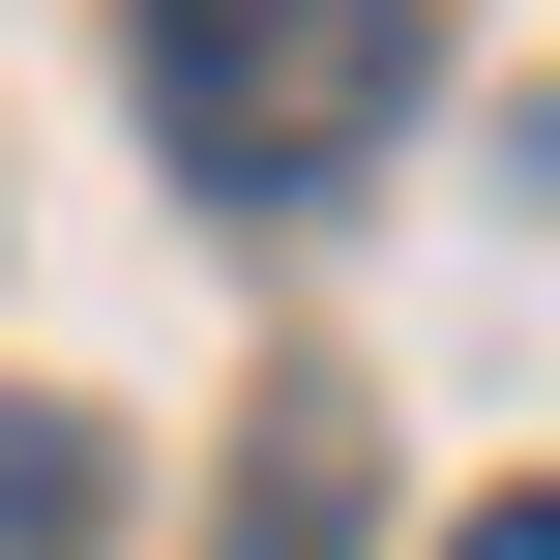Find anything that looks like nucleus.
<instances>
[{
	"instance_id": "nucleus-1",
	"label": "nucleus",
	"mask_w": 560,
	"mask_h": 560,
	"mask_svg": "<svg viewBox=\"0 0 560 560\" xmlns=\"http://www.w3.org/2000/svg\"><path fill=\"white\" fill-rule=\"evenodd\" d=\"M118 59H148V148H177L207 207H325V177L413 118V0H148Z\"/></svg>"
},
{
	"instance_id": "nucleus-3",
	"label": "nucleus",
	"mask_w": 560,
	"mask_h": 560,
	"mask_svg": "<svg viewBox=\"0 0 560 560\" xmlns=\"http://www.w3.org/2000/svg\"><path fill=\"white\" fill-rule=\"evenodd\" d=\"M443 560H560V502H472V532H443Z\"/></svg>"
},
{
	"instance_id": "nucleus-2",
	"label": "nucleus",
	"mask_w": 560,
	"mask_h": 560,
	"mask_svg": "<svg viewBox=\"0 0 560 560\" xmlns=\"http://www.w3.org/2000/svg\"><path fill=\"white\" fill-rule=\"evenodd\" d=\"M89 502H118L89 413H0V560H89Z\"/></svg>"
}]
</instances>
